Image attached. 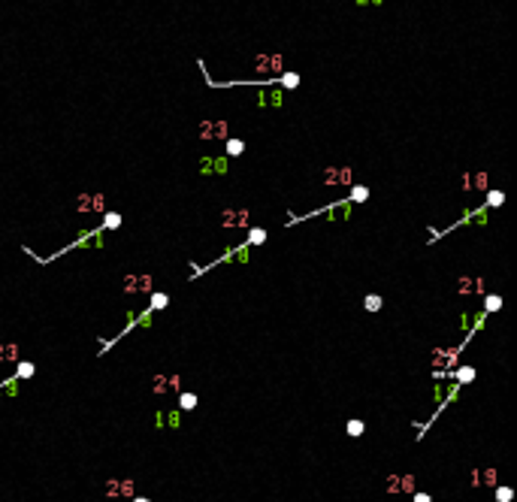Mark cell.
Listing matches in <instances>:
<instances>
[{
	"instance_id": "277c9868",
	"label": "cell",
	"mask_w": 517,
	"mask_h": 502,
	"mask_svg": "<svg viewBox=\"0 0 517 502\" xmlns=\"http://www.w3.org/2000/svg\"><path fill=\"white\" fill-rule=\"evenodd\" d=\"M472 484L478 487V484H487V487H493L496 484V472L493 469H475L472 472Z\"/></svg>"
},
{
	"instance_id": "8992f818",
	"label": "cell",
	"mask_w": 517,
	"mask_h": 502,
	"mask_svg": "<svg viewBox=\"0 0 517 502\" xmlns=\"http://www.w3.org/2000/svg\"><path fill=\"white\" fill-rule=\"evenodd\" d=\"M154 421L157 427H179V411H160Z\"/></svg>"
},
{
	"instance_id": "3957f363",
	"label": "cell",
	"mask_w": 517,
	"mask_h": 502,
	"mask_svg": "<svg viewBox=\"0 0 517 502\" xmlns=\"http://www.w3.org/2000/svg\"><path fill=\"white\" fill-rule=\"evenodd\" d=\"M106 496H133V481L130 478L109 481V484H106Z\"/></svg>"
},
{
	"instance_id": "9c48e42d",
	"label": "cell",
	"mask_w": 517,
	"mask_h": 502,
	"mask_svg": "<svg viewBox=\"0 0 517 502\" xmlns=\"http://www.w3.org/2000/svg\"><path fill=\"white\" fill-rule=\"evenodd\" d=\"M227 170V160H203V173H224Z\"/></svg>"
},
{
	"instance_id": "9a60e30c",
	"label": "cell",
	"mask_w": 517,
	"mask_h": 502,
	"mask_svg": "<svg viewBox=\"0 0 517 502\" xmlns=\"http://www.w3.org/2000/svg\"><path fill=\"white\" fill-rule=\"evenodd\" d=\"M496 496H499V502H508V499H511V490H508V487H502Z\"/></svg>"
},
{
	"instance_id": "44dd1931",
	"label": "cell",
	"mask_w": 517,
	"mask_h": 502,
	"mask_svg": "<svg viewBox=\"0 0 517 502\" xmlns=\"http://www.w3.org/2000/svg\"><path fill=\"white\" fill-rule=\"evenodd\" d=\"M133 502H148V499H142V496H136V499H133Z\"/></svg>"
},
{
	"instance_id": "d6986e66",
	"label": "cell",
	"mask_w": 517,
	"mask_h": 502,
	"mask_svg": "<svg viewBox=\"0 0 517 502\" xmlns=\"http://www.w3.org/2000/svg\"><path fill=\"white\" fill-rule=\"evenodd\" d=\"M251 239H254V242H263V230H251Z\"/></svg>"
},
{
	"instance_id": "5bb4252c",
	"label": "cell",
	"mask_w": 517,
	"mask_h": 502,
	"mask_svg": "<svg viewBox=\"0 0 517 502\" xmlns=\"http://www.w3.org/2000/svg\"><path fill=\"white\" fill-rule=\"evenodd\" d=\"M19 375H22V378H27V375H33V366H30V363H22V366H19Z\"/></svg>"
},
{
	"instance_id": "30bf717a",
	"label": "cell",
	"mask_w": 517,
	"mask_h": 502,
	"mask_svg": "<svg viewBox=\"0 0 517 502\" xmlns=\"http://www.w3.org/2000/svg\"><path fill=\"white\" fill-rule=\"evenodd\" d=\"M363 433V424L360 421H348V436H360Z\"/></svg>"
},
{
	"instance_id": "e0dca14e",
	"label": "cell",
	"mask_w": 517,
	"mask_h": 502,
	"mask_svg": "<svg viewBox=\"0 0 517 502\" xmlns=\"http://www.w3.org/2000/svg\"><path fill=\"white\" fill-rule=\"evenodd\" d=\"M366 306H369V309H378V306H381V300H378V297H369V300H366Z\"/></svg>"
},
{
	"instance_id": "6da1fadb",
	"label": "cell",
	"mask_w": 517,
	"mask_h": 502,
	"mask_svg": "<svg viewBox=\"0 0 517 502\" xmlns=\"http://www.w3.org/2000/svg\"><path fill=\"white\" fill-rule=\"evenodd\" d=\"M387 490L390 493H412L415 490V478L412 475H390V481H387Z\"/></svg>"
},
{
	"instance_id": "8fae6325",
	"label": "cell",
	"mask_w": 517,
	"mask_h": 502,
	"mask_svg": "<svg viewBox=\"0 0 517 502\" xmlns=\"http://www.w3.org/2000/svg\"><path fill=\"white\" fill-rule=\"evenodd\" d=\"M227 151H230V154H242V142H239V139H230V142H227Z\"/></svg>"
},
{
	"instance_id": "ba28073f",
	"label": "cell",
	"mask_w": 517,
	"mask_h": 502,
	"mask_svg": "<svg viewBox=\"0 0 517 502\" xmlns=\"http://www.w3.org/2000/svg\"><path fill=\"white\" fill-rule=\"evenodd\" d=\"M245 221H248V212H227L224 215V224H230V227H239Z\"/></svg>"
},
{
	"instance_id": "7a4b0ae2",
	"label": "cell",
	"mask_w": 517,
	"mask_h": 502,
	"mask_svg": "<svg viewBox=\"0 0 517 502\" xmlns=\"http://www.w3.org/2000/svg\"><path fill=\"white\" fill-rule=\"evenodd\" d=\"M200 133H203V139H224L227 136V121H203Z\"/></svg>"
},
{
	"instance_id": "5b68a950",
	"label": "cell",
	"mask_w": 517,
	"mask_h": 502,
	"mask_svg": "<svg viewBox=\"0 0 517 502\" xmlns=\"http://www.w3.org/2000/svg\"><path fill=\"white\" fill-rule=\"evenodd\" d=\"M254 70H260V73H266V70H281V58H278V55L257 58V67H254Z\"/></svg>"
},
{
	"instance_id": "4fadbf2b",
	"label": "cell",
	"mask_w": 517,
	"mask_h": 502,
	"mask_svg": "<svg viewBox=\"0 0 517 502\" xmlns=\"http://www.w3.org/2000/svg\"><path fill=\"white\" fill-rule=\"evenodd\" d=\"M296 82H299V79H296L294 73H288V76H284V79H281V85H284V88H294Z\"/></svg>"
},
{
	"instance_id": "ffe728a7",
	"label": "cell",
	"mask_w": 517,
	"mask_h": 502,
	"mask_svg": "<svg viewBox=\"0 0 517 502\" xmlns=\"http://www.w3.org/2000/svg\"><path fill=\"white\" fill-rule=\"evenodd\" d=\"M415 502H433V499L426 496V493H418V496H415Z\"/></svg>"
},
{
	"instance_id": "2e32d148",
	"label": "cell",
	"mask_w": 517,
	"mask_h": 502,
	"mask_svg": "<svg viewBox=\"0 0 517 502\" xmlns=\"http://www.w3.org/2000/svg\"><path fill=\"white\" fill-rule=\"evenodd\" d=\"M106 224H109V227H118L121 218H118V215H106Z\"/></svg>"
},
{
	"instance_id": "52a82bcc",
	"label": "cell",
	"mask_w": 517,
	"mask_h": 502,
	"mask_svg": "<svg viewBox=\"0 0 517 502\" xmlns=\"http://www.w3.org/2000/svg\"><path fill=\"white\" fill-rule=\"evenodd\" d=\"M324 178H327L330 185H333V182H351V170H348V167H345V170H327Z\"/></svg>"
},
{
	"instance_id": "ac0fdd59",
	"label": "cell",
	"mask_w": 517,
	"mask_h": 502,
	"mask_svg": "<svg viewBox=\"0 0 517 502\" xmlns=\"http://www.w3.org/2000/svg\"><path fill=\"white\" fill-rule=\"evenodd\" d=\"M354 200H366V188H354Z\"/></svg>"
},
{
	"instance_id": "7c38bea8",
	"label": "cell",
	"mask_w": 517,
	"mask_h": 502,
	"mask_svg": "<svg viewBox=\"0 0 517 502\" xmlns=\"http://www.w3.org/2000/svg\"><path fill=\"white\" fill-rule=\"evenodd\" d=\"M197 405V397H194V393H185L182 397V408H194Z\"/></svg>"
}]
</instances>
